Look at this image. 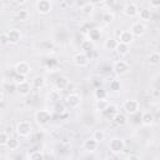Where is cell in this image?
Masks as SVG:
<instances>
[{
    "instance_id": "obj_1",
    "label": "cell",
    "mask_w": 160,
    "mask_h": 160,
    "mask_svg": "<svg viewBox=\"0 0 160 160\" xmlns=\"http://www.w3.org/2000/svg\"><path fill=\"white\" fill-rule=\"evenodd\" d=\"M15 131L19 136L21 138H28L31 135L32 132V125L30 124V121H26V120H22V121H19L15 126Z\"/></svg>"
},
{
    "instance_id": "obj_2",
    "label": "cell",
    "mask_w": 160,
    "mask_h": 160,
    "mask_svg": "<svg viewBox=\"0 0 160 160\" xmlns=\"http://www.w3.org/2000/svg\"><path fill=\"white\" fill-rule=\"evenodd\" d=\"M122 109L128 115H135L140 111V102L135 99H128L122 102Z\"/></svg>"
},
{
    "instance_id": "obj_3",
    "label": "cell",
    "mask_w": 160,
    "mask_h": 160,
    "mask_svg": "<svg viewBox=\"0 0 160 160\" xmlns=\"http://www.w3.org/2000/svg\"><path fill=\"white\" fill-rule=\"evenodd\" d=\"M125 149V141L121 138H112L109 142V150L114 155H120Z\"/></svg>"
},
{
    "instance_id": "obj_4",
    "label": "cell",
    "mask_w": 160,
    "mask_h": 160,
    "mask_svg": "<svg viewBox=\"0 0 160 160\" xmlns=\"http://www.w3.org/2000/svg\"><path fill=\"white\" fill-rule=\"evenodd\" d=\"M34 119H35V121H36L38 125L44 126V125H46L51 120V112L49 110H46V109L38 110L35 112V115H34Z\"/></svg>"
},
{
    "instance_id": "obj_5",
    "label": "cell",
    "mask_w": 160,
    "mask_h": 160,
    "mask_svg": "<svg viewBox=\"0 0 160 160\" xmlns=\"http://www.w3.org/2000/svg\"><path fill=\"white\" fill-rule=\"evenodd\" d=\"M112 70L116 75L121 76V75H126L131 70V68H130V64L126 62L125 60H118L112 64Z\"/></svg>"
},
{
    "instance_id": "obj_6",
    "label": "cell",
    "mask_w": 160,
    "mask_h": 160,
    "mask_svg": "<svg viewBox=\"0 0 160 160\" xmlns=\"http://www.w3.org/2000/svg\"><path fill=\"white\" fill-rule=\"evenodd\" d=\"M6 35V39H8V44H11V45H16L21 41V38H22V34L19 29L14 28V29H10L5 32Z\"/></svg>"
},
{
    "instance_id": "obj_7",
    "label": "cell",
    "mask_w": 160,
    "mask_h": 160,
    "mask_svg": "<svg viewBox=\"0 0 160 160\" xmlns=\"http://www.w3.org/2000/svg\"><path fill=\"white\" fill-rule=\"evenodd\" d=\"M35 6H36V11L40 15H48L52 10L51 0H38Z\"/></svg>"
},
{
    "instance_id": "obj_8",
    "label": "cell",
    "mask_w": 160,
    "mask_h": 160,
    "mask_svg": "<svg viewBox=\"0 0 160 160\" xmlns=\"http://www.w3.org/2000/svg\"><path fill=\"white\" fill-rule=\"evenodd\" d=\"M72 62L79 66V68H84V66H88L89 65V55L80 51V52H76L72 56Z\"/></svg>"
},
{
    "instance_id": "obj_9",
    "label": "cell",
    "mask_w": 160,
    "mask_h": 160,
    "mask_svg": "<svg viewBox=\"0 0 160 160\" xmlns=\"http://www.w3.org/2000/svg\"><path fill=\"white\" fill-rule=\"evenodd\" d=\"M65 102L70 109H76L80 106L81 104V96L76 92H70L66 98H65Z\"/></svg>"
},
{
    "instance_id": "obj_10",
    "label": "cell",
    "mask_w": 160,
    "mask_h": 160,
    "mask_svg": "<svg viewBox=\"0 0 160 160\" xmlns=\"http://www.w3.org/2000/svg\"><path fill=\"white\" fill-rule=\"evenodd\" d=\"M130 31H131V34H132L134 36L140 38V36H142V35L145 34V31H146V25H145L144 22H141V21H135V22L131 24Z\"/></svg>"
},
{
    "instance_id": "obj_11",
    "label": "cell",
    "mask_w": 160,
    "mask_h": 160,
    "mask_svg": "<svg viewBox=\"0 0 160 160\" xmlns=\"http://www.w3.org/2000/svg\"><path fill=\"white\" fill-rule=\"evenodd\" d=\"M14 70L16 74H20V75H29L30 71H31V66L29 62L26 61H18L15 65H14Z\"/></svg>"
},
{
    "instance_id": "obj_12",
    "label": "cell",
    "mask_w": 160,
    "mask_h": 160,
    "mask_svg": "<svg viewBox=\"0 0 160 160\" xmlns=\"http://www.w3.org/2000/svg\"><path fill=\"white\" fill-rule=\"evenodd\" d=\"M138 12H139V8L134 2H129L122 8V14L128 18H135L138 15Z\"/></svg>"
},
{
    "instance_id": "obj_13",
    "label": "cell",
    "mask_w": 160,
    "mask_h": 160,
    "mask_svg": "<svg viewBox=\"0 0 160 160\" xmlns=\"http://www.w3.org/2000/svg\"><path fill=\"white\" fill-rule=\"evenodd\" d=\"M134 38L135 36L131 34L130 30H122L118 35V41L119 42H122V44H126V45H130L134 41Z\"/></svg>"
},
{
    "instance_id": "obj_14",
    "label": "cell",
    "mask_w": 160,
    "mask_h": 160,
    "mask_svg": "<svg viewBox=\"0 0 160 160\" xmlns=\"http://www.w3.org/2000/svg\"><path fill=\"white\" fill-rule=\"evenodd\" d=\"M31 90H32V86H31V84H30L28 80L24 81V82H21V84H18V85H16V91H18L21 96H28V95H30Z\"/></svg>"
},
{
    "instance_id": "obj_15",
    "label": "cell",
    "mask_w": 160,
    "mask_h": 160,
    "mask_svg": "<svg viewBox=\"0 0 160 160\" xmlns=\"http://www.w3.org/2000/svg\"><path fill=\"white\" fill-rule=\"evenodd\" d=\"M98 146H99V142L96 140H94L92 138L86 139L82 142V149L85 151H88V152H95L98 150Z\"/></svg>"
},
{
    "instance_id": "obj_16",
    "label": "cell",
    "mask_w": 160,
    "mask_h": 160,
    "mask_svg": "<svg viewBox=\"0 0 160 160\" xmlns=\"http://www.w3.org/2000/svg\"><path fill=\"white\" fill-rule=\"evenodd\" d=\"M141 124L144 125V126H152L154 125V122H155V116H154V114L151 112V111H144L142 114H141Z\"/></svg>"
},
{
    "instance_id": "obj_17",
    "label": "cell",
    "mask_w": 160,
    "mask_h": 160,
    "mask_svg": "<svg viewBox=\"0 0 160 160\" xmlns=\"http://www.w3.org/2000/svg\"><path fill=\"white\" fill-rule=\"evenodd\" d=\"M54 86H55V90L61 92L62 90H65L69 86V79L66 76H59V78H56L55 82H54Z\"/></svg>"
},
{
    "instance_id": "obj_18",
    "label": "cell",
    "mask_w": 160,
    "mask_h": 160,
    "mask_svg": "<svg viewBox=\"0 0 160 160\" xmlns=\"http://www.w3.org/2000/svg\"><path fill=\"white\" fill-rule=\"evenodd\" d=\"M45 84H46V79H45V76H42V75H36V76H34L32 78V80H31V86L34 88V89H42L44 86H45Z\"/></svg>"
},
{
    "instance_id": "obj_19",
    "label": "cell",
    "mask_w": 160,
    "mask_h": 160,
    "mask_svg": "<svg viewBox=\"0 0 160 160\" xmlns=\"http://www.w3.org/2000/svg\"><path fill=\"white\" fill-rule=\"evenodd\" d=\"M111 120H112L118 126H124V125L128 124V118H126V115L122 114V112H119V111L111 118Z\"/></svg>"
},
{
    "instance_id": "obj_20",
    "label": "cell",
    "mask_w": 160,
    "mask_h": 160,
    "mask_svg": "<svg viewBox=\"0 0 160 160\" xmlns=\"http://www.w3.org/2000/svg\"><path fill=\"white\" fill-rule=\"evenodd\" d=\"M138 16H139L140 21L144 22V24H145V22H149V21L151 20V18H152L151 11H150L149 9H141V10H139Z\"/></svg>"
},
{
    "instance_id": "obj_21",
    "label": "cell",
    "mask_w": 160,
    "mask_h": 160,
    "mask_svg": "<svg viewBox=\"0 0 160 160\" xmlns=\"http://www.w3.org/2000/svg\"><path fill=\"white\" fill-rule=\"evenodd\" d=\"M80 48H81L82 52L89 54V52H91V51L94 50V48H95V42L91 41V40H89V39H86V40H82V41H81Z\"/></svg>"
},
{
    "instance_id": "obj_22",
    "label": "cell",
    "mask_w": 160,
    "mask_h": 160,
    "mask_svg": "<svg viewBox=\"0 0 160 160\" xmlns=\"http://www.w3.org/2000/svg\"><path fill=\"white\" fill-rule=\"evenodd\" d=\"M114 51H116L120 56H125V55H128V54H129L130 48H129V45H126V44H122V42H119V41H118V45H116V48H115V50H114Z\"/></svg>"
},
{
    "instance_id": "obj_23",
    "label": "cell",
    "mask_w": 160,
    "mask_h": 160,
    "mask_svg": "<svg viewBox=\"0 0 160 160\" xmlns=\"http://www.w3.org/2000/svg\"><path fill=\"white\" fill-rule=\"evenodd\" d=\"M116 45H118V39H115V38H108L104 42V48L109 51H114Z\"/></svg>"
},
{
    "instance_id": "obj_24",
    "label": "cell",
    "mask_w": 160,
    "mask_h": 160,
    "mask_svg": "<svg viewBox=\"0 0 160 160\" xmlns=\"http://www.w3.org/2000/svg\"><path fill=\"white\" fill-rule=\"evenodd\" d=\"M88 38H89V40H91V41H98V40H100V38H101V31L99 30V29H90L89 31H88Z\"/></svg>"
},
{
    "instance_id": "obj_25",
    "label": "cell",
    "mask_w": 160,
    "mask_h": 160,
    "mask_svg": "<svg viewBox=\"0 0 160 160\" xmlns=\"http://www.w3.org/2000/svg\"><path fill=\"white\" fill-rule=\"evenodd\" d=\"M109 104H110V102H109L106 99H99V100H96V102H95V109H96L99 112H104Z\"/></svg>"
},
{
    "instance_id": "obj_26",
    "label": "cell",
    "mask_w": 160,
    "mask_h": 160,
    "mask_svg": "<svg viewBox=\"0 0 160 160\" xmlns=\"http://www.w3.org/2000/svg\"><path fill=\"white\" fill-rule=\"evenodd\" d=\"M148 60H149V64H150V65L156 66V65L160 62V54H159L158 51H152V52H150Z\"/></svg>"
},
{
    "instance_id": "obj_27",
    "label": "cell",
    "mask_w": 160,
    "mask_h": 160,
    "mask_svg": "<svg viewBox=\"0 0 160 160\" xmlns=\"http://www.w3.org/2000/svg\"><path fill=\"white\" fill-rule=\"evenodd\" d=\"M116 112H118V106H116L115 104H109L108 108L105 109V111H104L102 114H104L106 118H112Z\"/></svg>"
},
{
    "instance_id": "obj_28",
    "label": "cell",
    "mask_w": 160,
    "mask_h": 160,
    "mask_svg": "<svg viewBox=\"0 0 160 160\" xmlns=\"http://www.w3.org/2000/svg\"><path fill=\"white\" fill-rule=\"evenodd\" d=\"M94 5L92 4H90V2H86V4H84L82 6H81V14L84 15V16H90L91 14H92V11H94Z\"/></svg>"
},
{
    "instance_id": "obj_29",
    "label": "cell",
    "mask_w": 160,
    "mask_h": 160,
    "mask_svg": "<svg viewBox=\"0 0 160 160\" xmlns=\"http://www.w3.org/2000/svg\"><path fill=\"white\" fill-rule=\"evenodd\" d=\"M9 150H16V149H19V146H20V141L16 139V138H9V140H8V142H6V145H5Z\"/></svg>"
},
{
    "instance_id": "obj_30",
    "label": "cell",
    "mask_w": 160,
    "mask_h": 160,
    "mask_svg": "<svg viewBox=\"0 0 160 160\" xmlns=\"http://www.w3.org/2000/svg\"><path fill=\"white\" fill-rule=\"evenodd\" d=\"M121 81L120 80H118V79H112L111 81H110V84H109V89L112 91V92H118V91H120L121 90Z\"/></svg>"
},
{
    "instance_id": "obj_31",
    "label": "cell",
    "mask_w": 160,
    "mask_h": 160,
    "mask_svg": "<svg viewBox=\"0 0 160 160\" xmlns=\"http://www.w3.org/2000/svg\"><path fill=\"white\" fill-rule=\"evenodd\" d=\"M26 158L28 159H31V160H40V159H44L45 158V154L41 150H34V151L29 152Z\"/></svg>"
},
{
    "instance_id": "obj_32",
    "label": "cell",
    "mask_w": 160,
    "mask_h": 160,
    "mask_svg": "<svg viewBox=\"0 0 160 160\" xmlns=\"http://www.w3.org/2000/svg\"><path fill=\"white\" fill-rule=\"evenodd\" d=\"M94 98L95 100H99V99H106L108 98V91L102 88H98L94 90Z\"/></svg>"
},
{
    "instance_id": "obj_33",
    "label": "cell",
    "mask_w": 160,
    "mask_h": 160,
    "mask_svg": "<svg viewBox=\"0 0 160 160\" xmlns=\"http://www.w3.org/2000/svg\"><path fill=\"white\" fill-rule=\"evenodd\" d=\"M114 19H115V14L112 11H105L102 14V22L106 24V25L111 24L114 21Z\"/></svg>"
},
{
    "instance_id": "obj_34",
    "label": "cell",
    "mask_w": 160,
    "mask_h": 160,
    "mask_svg": "<svg viewBox=\"0 0 160 160\" xmlns=\"http://www.w3.org/2000/svg\"><path fill=\"white\" fill-rule=\"evenodd\" d=\"M94 140H96L98 142H102L104 140H105V132H104V130H101V129H98V130H95L94 132H92V136H91Z\"/></svg>"
},
{
    "instance_id": "obj_35",
    "label": "cell",
    "mask_w": 160,
    "mask_h": 160,
    "mask_svg": "<svg viewBox=\"0 0 160 160\" xmlns=\"http://www.w3.org/2000/svg\"><path fill=\"white\" fill-rule=\"evenodd\" d=\"M29 16H30V12H29L28 10H25V9L19 10V11L16 12V19H18L19 21H26V20L29 19Z\"/></svg>"
},
{
    "instance_id": "obj_36",
    "label": "cell",
    "mask_w": 160,
    "mask_h": 160,
    "mask_svg": "<svg viewBox=\"0 0 160 160\" xmlns=\"http://www.w3.org/2000/svg\"><path fill=\"white\" fill-rule=\"evenodd\" d=\"M12 81H14V84H15V85L21 84V82L26 81V76H25V75H20V74H16V72H15V75H14V78H12Z\"/></svg>"
},
{
    "instance_id": "obj_37",
    "label": "cell",
    "mask_w": 160,
    "mask_h": 160,
    "mask_svg": "<svg viewBox=\"0 0 160 160\" xmlns=\"http://www.w3.org/2000/svg\"><path fill=\"white\" fill-rule=\"evenodd\" d=\"M9 140V135L5 131H0V146H5Z\"/></svg>"
},
{
    "instance_id": "obj_38",
    "label": "cell",
    "mask_w": 160,
    "mask_h": 160,
    "mask_svg": "<svg viewBox=\"0 0 160 160\" xmlns=\"http://www.w3.org/2000/svg\"><path fill=\"white\" fill-rule=\"evenodd\" d=\"M59 96H60V91H58V90H52V91L49 94V99H50L51 101L59 100Z\"/></svg>"
},
{
    "instance_id": "obj_39",
    "label": "cell",
    "mask_w": 160,
    "mask_h": 160,
    "mask_svg": "<svg viewBox=\"0 0 160 160\" xmlns=\"http://www.w3.org/2000/svg\"><path fill=\"white\" fill-rule=\"evenodd\" d=\"M116 4V0H102V5L108 9H112Z\"/></svg>"
},
{
    "instance_id": "obj_40",
    "label": "cell",
    "mask_w": 160,
    "mask_h": 160,
    "mask_svg": "<svg viewBox=\"0 0 160 160\" xmlns=\"http://www.w3.org/2000/svg\"><path fill=\"white\" fill-rule=\"evenodd\" d=\"M55 111H56L58 114H62V112L65 111V106H64L62 104H60V102H56V105H55Z\"/></svg>"
},
{
    "instance_id": "obj_41",
    "label": "cell",
    "mask_w": 160,
    "mask_h": 160,
    "mask_svg": "<svg viewBox=\"0 0 160 160\" xmlns=\"http://www.w3.org/2000/svg\"><path fill=\"white\" fill-rule=\"evenodd\" d=\"M150 1V6L154 9H159L160 6V0H149Z\"/></svg>"
},
{
    "instance_id": "obj_42",
    "label": "cell",
    "mask_w": 160,
    "mask_h": 160,
    "mask_svg": "<svg viewBox=\"0 0 160 160\" xmlns=\"http://www.w3.org/2000/svg\"><path fill=\"white\" fill-rule=\"evenodd\" d=\"M126 159L128 160H139L140 156L138 154H129V155H126Z\"/></svg>"
},
{
    "instance_id": "obj_43",
    "label": "cell",
    "mask_w": 160,
    "mask_h": 160,
    "mask_svg": "<svg viewBox=\"0 0 160 160\" xmlns=\"http://www.w3.org/2000/svg\"><path fill=\"white\" fill-rule=\"evenodd\" d=\"M0 44H8V39H6V35L5 34H2L1 36H0Z\"/></svg>"
},
{
    "instance_id": "obj_44",
    "label": "cell",
    "mask_w": 160,
    "mask_h": 160,
    "mask_svg": "<svg viewBox=\"0 0 160 160\" xmlns=\"http://www.w3.org/2000/svg\"><path fill=\"white\" fill-rule=\"evenodd\" d=\"M89 2H90V4H92L94 6H96V5H100V4H102V0H90Z\"/></svg>"
},
{
    "instance_id": "obj_45",
    "label": "cell",
    "mask_w": 160,
    "mask_h": 160,
    "mask_svg": "<svg viewBox=\"0 0 160 160\" xmlns=\"http://www.w3.org/2000/svg\"><path fill=\"white\" fill-rule=\"evenodd\" d=\"M16 5H24V4H26L28 2V0H12Z\"/></svg>"
},
{
    "instance_id": "obj_46",
    "label": "cell",
    "mask_w": 160,
    "mask_h": 160,
    "mask_svg": "<svg viewBox=\"0 0 160 160\" xmlns=\"http://www.w3.org/2000/svg\"><path fill=\"white\" fill-rule=\"evenodd\" d=\"M152 96H154V98H156V99L160 96V94H159V90H158V89H152Z\"/></svg>"
},
{
    "instance_id": "obj_47",
    "label": "cell",
    "mask_w": 160,
    "mask_h": 160,
    "mask_svg": "<svg viewBox=\"0 0 160 160\" xmlns=\"http://www.w3.org/2000/svg\"><path fill=\"white\" fill-rule=\"evenodd\" d=\"M4 101V94H2V91L0 90V104Z\"/></svg>"
},
{
    "instance_id": "obj_48",
    "label": "cell",
    "mask_w": 160,
    "mask_h": 160,
    "mask_svg": "<svg viewBox=\"0 0 160 160\" xmlns=\"http://www.w3.org/2000/svg\"><path fill=\"white\" fill-rule=\"evenodd\" d=\"M0 125H1V120H0Z\"/></svg>"
}]
</instances>
